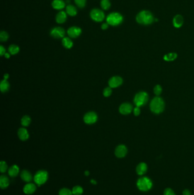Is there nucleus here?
<instances>
[{
  "instance_id": "nucleus-1",
  "label": "nucleus",
  "mask_w": 194,
  "mask_h": 195,
  "mask_svg": "<svg viewBox=\"0 0 194 195\" xmlns=\"http://www.w3.org/2000/svg\"><path fill=\"white\" fill-rule=\"evenodd\" d=\"M136 21L138 24L148 25L153 23L154 18L150 12L147 10H143L137 14Z\"/></svg>"
},
{
  "instance_id": "nucleus-2",
  "label": "nucleus",
  "mask_w": 194,
  "mask_h": 195,
  "mask_svg": "<svg viewBox=\"0 0 194 195\" xmlns=\"http://www.w3.org/2000/svg\"><path fill=\"white\" fill-rule=\"evenodd\" d=\"M150 110L155 114H159L162 112L165 108V103L164 100L160 97H155L151 102L150 105Z\"/></svg>"
},
{
  "instance_id": "nucleus-3",
  "label": "nucleus",
  "mask_w": 194,
  "mask_h": 195,
  "mask_svg": "<svg viewBox=\"0 0 194 195\" xmlns=\"http://www.w3.org/2000/svg\"><path fill=\"white\" fill-rule=\"evenodd\" d=\"M48 179V173L45 170H39L35 173L34 181L38 187L47 182Z\"/></svg>"
},
{
  "instance_id": "nucleus-4",
  "label": "nucleus",
  "mask_w": 194,
  "mask_h": 195,
  "mask_svg": "<svg viewBox=\"0 0 194 195\" xmlns=\"http://www.w3.org/2000/svg\"><path fill=\"white\" fill-rule=\"evenodd\" d=\"M153 183L148 177H142L140 178L137 182L138 188L142 191H147L152 188Z\"/></svg>"
},
{
  "instance_id": "nucleus-5",
  "label": "nucleus",
  "mask_w": 194,
  "mask_h": 195,
  "mask_svg": "<svg viewBox=\"0 0 194 195\" xmlns=\"http://www.w3.org/2000/svg\"><path fill=\"white\" fill-rule=\"evenodd\" d=\"M123 21V16L118 13H112L110 14L106 18L108 24L112 26H117L121 24Z\"/></svg>"
},
{
  "instance_id": "nucleus-6",
  "label": "nucleus",
  "mask_w": 194,
  "mask_h": 195,
  "mask_svg": "<svg viewBox=\"0 0 194 195\" xmlns=\"http://www.w3.org/2000/svg\"><path fill=\"white\" fill-rule=\"evenodd\" d=\"M148 101V95L146 92H140L135 95L134 102L137 107H141L146 104Z\"/></svg>"
},
{
  "instance_id": "nucleus-7",
  "label": "nucleus",
  "mask_w": 194,
  "mask_h": 195,
  "mask_svg": "<svg viewBox=\"0 0 194 195\" xmlns=\"http://www.w3.org/2000/svg\"><path fill=\"white\" fill-rule=\"evenodd\" d=\"M91 17L96 22H101L104 19L105 15L101 10L94 9L91 12Z\"/></svg>"
},
{
  "instance_id": "nucleus-8",
  "label": "nucleus",
  "mask_w": 194,
  "mask_h": 195,
  "mask_svg": "<svg viewBox=\"0 0 194 195\" xmlns=\"http://www.w3.org/2000/svg\"><path fill=\"white\" fill-rule=\"evenodd\" d=\"M97 120V114L94 112H89L85 115L84 121L85 123L88 124L94 123Z\"/></svg>"
},
{
  "instance_id": "nucleus-9",
  "label": "nucleus",
  "mask_w": 194,
  "mask_h": 195,
  "mask_svg": "<svg viewBox=\"0 0 194 195\" xmlns=\"http://www.w3.org/2000/svg\"><path fill=\"white\" fill-rule=\"evenodd\" d=\"M65 30L62 28H55L51 31V35L55 38H61L65 36Z\"/></svg>"
},
{
  "instance_id": "nucleus-10",
  "label": "nucleus",
  "mask_w": 194,
  "mask_h": 195,
  "mask_svg": "<svg viewBox=\"0 0 194 195\" xmlns=\"http://www.w3.org/2000/svg\"><path fill=\"white\" fill-rule=\"evenodd\" d=\"M109 85L111 88H116L120 86L123 83V79L121 77H113L111 78L109 81Z\"/></svg>"
},
{
  "instance_id": "nucleus-11",
  "label": "nucleus",
  "mask_w": 194,
  "mask_h": 195,
  "mask_svg": "<svg viewBox=\"0 0 194 195\" xmlns=\"http://www.w3.org/2000/svg\"><path fill=\"white\" fill-rule=\"evenodd\" d=\"M127 152L128 150L125 146L120 145L116 148L115 155L118 158H123L126 156Z\"/></svg>"
},
{
  "instance_id": "nucleus-12",
  "label": "nucleus",
  "mask_w": 194,
  "mask_h": 195,
  "mask_svg": "<svg viewBox=\"0 0 194 195\" xmlns=\"http://www.w3.org/2000/svg\"><path fill=\"white\" fill-rule=\"evenodd\" d=\"M36 189V186L35 184L28 183L24 186V192L26 195H31L34 194Z\"/></svg>"
},
{
  "instance_id": "nucleus-13",
  "label": "nucleus",
  "mask_w": 194,
  "mask_h": 195,
  "mask_svg": "<svg viewBox=\"0 0 194 195\" xmlns=\"http://www.w3.org/2000/svg\"><path fill=\"white\" fill-rule=\"evenodd\" d=\"M133 110V107L132 105L128 103H125L122 104L119 108L120 112L123 115H128L132 112Z\"/></svg>"
},
{
  "instance_id": "nucleus-14",
  "label": "nucleus",
  "mask_w": 194,
  "mask_h": 195,
  "mask_svg": "<svg viewBox=\"0 0 194 195\" xmlns=\"http://www.w3.org/2000/svg\"><path fill=\"white\" fill-rule=\"evenodd\" d=\"M67 33H68V36H70V37L75 38L80 35V34L82 33V30L79 28L74 26V27H71L68 30Z\"/></svg>"
},
{
  "instance_id": "nucleus-15",
  "label": "nucleus",
  "mask_w": 194,
  "mask_h": 195,
  "mask_svg": "<svg viewBox=\"0 0 194 195\" xmlns=\"http://www.w3.org/2000/svg\"><path fill=\"white\" fill-rule=\"evenodd\" d=\"M21 177L22 180L26 183H30L32 181L33 177L32 174L30 173V172L28 171V170H24L21 172Z\"/></svg>"
},
{
  "instance_id": "nucleus-16",
  "label": "nucleus",
  "mask_w": 194,
  "mask_h": 195,
  "mask_svg": "<svg viewBox=\"0 0 194 195\" xmlns=\"http://www.w3.org/2000/svg\"><path fill=\"white\" fill-rule=\"evenodd\" d=\"M10 184L9 179L5 175H1L0 177V187L1 189H6Z\"/></svg>"
},
{
  "instance_id": "nucleus-17",
  "label": "nucleus",
  "mask_w": 194,
  "mask_h": 195,
  "mask_svg": "<svg viewBox=\"0 0 194 195\" xmlns=\"http://www.w3.org/2000/svg\"><path fill=\"white\" fill-rule=\"evenodd\" d=\"M147 165L145 163H140L136 168V172L138 175H142L147 171Z\"/></svg>"
},
{
  "instance_id": "nucleus-18",
  "label": "nucleus",
  "mask_w": 194,
  "mask_h": 195,
  "mask_svg": "<svg viewBox=\"0 0 194 195\" xmlns=\"http://www.w3.org/2000/svg\"><path fill=\"white\" fill-rule=\"evenodd\" d=\"M184 19L182 16L181 15H176L173 19L174 26L176 28H179L182 26Z\"/></svg>"
},
{
  "instance_id": "nucleus-19",
  "label": "nucleus",
  "mask_w": 194,
  "mask_h": 195,
  "mask_svg": "<svg viewBox=\"0 0 194 195\" xmlns=\"http://www.w3.org/2000/svg\"><path fill=\"white\" fill-rule=\"evenodd\" d=\"M18 135L19 139L23 141L28 140L29 137V135L28 131L24 128H21L19 130L18 132Z\"/></svg>"
},
{
  "instance_id": "nucleus-20",
  "label": "nucleus",
  "mask_w": 194,
  "mask_h": 195,
  "mask_svg": "<svg viewBox=\"0 0 194 195\" xmlns=\"http://www.w3.org/2000/svg\"><path fill=\"white\" fill-rule=\"evenodd\" d=\"M19 172V168L17 165H13L8 170V174L12 177H16Z\"/></svg>"
},
{
  "instance_id": "nucleus-21",
  "label": "nucleus",
  "mask_w": 194,
  "mask_h": 195,
  "mask_svg": "<svg viewBox=\"0 0 194 195\" xmlns=\"http://www.w3.org/2000/svg\"><path fill=\"white\" fill-rule=\"evenodd\" d=\"M53 7L57 10H60L64 8L65 2L62 0H54L52 3Z\"/></svg>"
},
{
  "instance_id": "nucleus-22",
  "label": "nucleus",
  "mask_w": 194,
  "mask_h": 195,
  "mask_svg": "<svg viewBox=\"0 0 194 195\" xmlns=\"http://www.w3.org/2000/svg\"><path fill=\"white\" fill-rule=\"evenodd\" d=\"M67 18V15L65 12H59L56 17V21L58 24L64 23Z\"/></svg>"
},
{
  "instance_id": "nucleus-23",
  "label": "nucleus",
  "mask_w": 194,
  "mask_h": 195,
  "mask_svg": "<svg viewBox=\"0 0 194 195\" xmlns=\"http://www.w3.org/2000/svg\"><path fill=\"white\" fill-rule=\"evenodd\" d=\"M0 88L2 92H6L9 88V83L7 81L6 79H4L1 81L0 84Z\"/></svg>"
},
{
  "instance_id": "nucleus-24",
  "label": "nucleus",
  "mask_w": 194,
  "mask_h": 195,
  "mask_svg": "<svg viewBox=\"0 0 194 195\" xmlns=\"http://www.w3.org/2000/svg\"><path fill=\"white\" fill-rule=\"evenodd\" d=\"M67 13L71 16H74L77 14V10L75 6L72 5H68L66 8Z\"/></svg>"
},
{
  "instance_id": "nucleus-25",
  "label": "nucleus",
  "mask_w": 194,
  "mask_h": 195,
  "mask_svg": "<svg viewBox=\"0 0 194 195\" xmlns=\"http://www.w3.org/2000/svg\"><path fill=\"white\" fill-rule=\"evenodd\" d=\"M73 195H82L83 193V188L80 185H76L72 189Z\"/></svg>"
},
{
  "instance_id": "nucleus-26",
  "label": "nucleus",
  "mask_w": 194,
  "mask_h": 195,
  "mask_svg": "<svg viewBox=\"0 0 194 195\" xmlns=\"http://www.w3.org/2000/svg\"><path fill=\"white\" fill-rule=\"evenodd\" d=\"M63 45L67 49H70L73 46V42L71 40L70 38L65 37L62 40Z\"/></svg>"
},
{
  "instance_id": "nucleus-27",
  "label": "nucleus",
  "mask_w": 194,
  "mask_h": 195,
  "mask_svg": "<svg viewBox=\"0 0 194 195\" xmlns=\"http://www.w3.org/2000/svg\"><path fill=\"white\" fill-rule=\"evenodd\" d=\"M176 57H177V54L176 53H172L168 54L167 55H165L164 59L166 61H172L174 59H176Z\"/></svg>"
},
{
  "instance_id": "nucleus-28",
  "label": "nucleus",
  "mask_w": 194,
  "mask_h": 195,
  "mask_svg": "<svg viewBox=\"0 0 194 195\" xmlns=\"http://www.w3.org/2000/svg\"><path fill=\"white\" fill-rule=\"evenodd\" d=\"M9 53L11 54L14 55L19 52V48L17 45H12L10 46V47H9Z\"/></svg>"
},
{
  "instance_id": "nucleus-29",
  "label": "nucleus",
  "mask_w": 194,
  "mask_h": 195,
  "mask_svg": "<svg viewBox=\"0 0 194 195\" xmlns=\"http://www.w3.org/2000/svg\"><path fill=\"white\" fill-rule=\"evenodd\" d=\"M31 122V119L29 116L25 115L21 119V124L24 126H28Z\"/></svg>"
},
{
  "instance_id": "nucleus-30",
  "label": "nucleus",
  "mask_w": 194,
  "mask_h": 195,
  "mask_svg": "<svg viewBox=\"0 0 194 195\" xmlns=\"http://www.w3.org/2000/svg\"><path fill=\"white\" fill-rule=\"evenodd\" d=\"M101 6L103 9L108 10L111 6V3L109 0H101Z\"/></svg>"
},
{
  "instance_id": "nucleus-31",
  "label": "nucleus",
  "mask_w": 194,
  "mask_h": 195,
  "mask_svg": "<svg viewBox=\"0 0 194 195\" xmlns=\"http://www.w3.org/2000/svg\"><path fill=\"white\" fill-rule=\"evenodd\" d=\"M59 195H73V194L70 189L64 188L59 191Z\"/></svg>"
},
{
  "instance_id": "nucleus-32",
  "label": "nucleus",
  "mask_w": 194,
  "mask_h": 195,
  "mask_svg": "<svg viewBox=\"0 0 194 195\" xmlns=\"http://www.w3.org/2000/svg\"><path fill=\"white\" fill-rule=\"evenodd\" d=\"M7 165L6 164V162L4 161H1L0 162V171L3 173L7 170Z\"/></svg>"
},
{
  "instance_id": "nucleus-33",
  "label": "nucleus",
  "mask_w": 194,
  "mask_h": 195,
  "mask_svg": "<svg viewBox=\"0 0 194 195\" xmlns=\"http://www.w3.org/2000/svg\"><path fill=\"white\" fill-rule=\"evenodd\" d=\"M8 38H9V35L6 32L4 31H2L1 32V33H0V40H1V41H6L7 40Z\"/></svg>"
},
{
  "instance_id": "nucleus-34",
  "label": "nucleus",
  "mask_w": 194,
  "mask_h": 195,
  "mask_svg": "<svg viewBox=\"0 0 194 195\" xmlns=\"http://www.w3.org/2000/svg\"><path fill=\"white\" fill-rule=\"evenodd\" d=\"M162 91V89L160 85H156L154 89V92L155 94L157 96H158L161 94Z\"/></svg>"
},
{
  "instance_id": "nucleus-35",
  "label": "nucleus",
  "mask_w": 194,
  "mask_h": 195,
  "mask_svg": "<svg viewBox=\"0 0 194 195\" xmlns=\"http://www.w3.org/2000/svg\"><path fill=\"white\" fill-rule=\"evenodd\" d=\"M75 2L79 7L83 8L85 5L86 0H75Z\"/></svg>"
},
{
  "instance_id": "nucleus-36",
  "label": "nucleus",
  "mask_w": 194,
  "mask_h": 195,
  "mask_svg": "<svg viewBox=\"0 0 194 195\" xmlns=\"http://www.w3.org/2000/svg\"><path fill=\"white\" fill-rule=\"evenodd\" d=\"M112 94V89H111V87H106V89L104 90V91H103V94H104V96H106V97H108L109 96H110Z\"/></svg>"
},
{
  "instance_id": "nucleus-37",
  "label": "nucleus",
  "mask_w": 194,
  "mask_h": 195,
  "mask_svg": "<svg viewBox=\"0 0 194 195\" xmlns=\"http://www.w3.org/2000/svg\"><path fill=\"white\" fill-rule=\"evenodd\" d=\"M164 195H175V194L171 188H166L164 191Z\"/></svg>"
},
{
  "instance_id": "nucleus-38",
  "label": "nucleus",
  "mask_w": 194,
  "mask_h": 195,
  "mask_svg": "<svg viewBox=\"0 0 194 195\" xmlns=\"http://www.w3.org/2000/svg\"><path fill=\"white\" fill-rule=\"evenodd\" d=\"M133 111H134V114L135 115V116H138L140 114L141 110H140V108L139 107H136L135 108Z\"/></svg>"
},
{
  "instance_id": "nucleus-39",
  "label": "nucleus",
  "mask_w": 194,
  "mask_h": 195,
  "mask_svg": "<svg viewBox=\"0 0 194 195\" xmlns=\"http://www.w3.org/2000/svg\"><path fill=\"white\" fill-rule=\"evenodd\" d=\"M5 54V49L2 46H0V54L1 56H2L4 54Z\"/></svg>"
},
{
  "instance_id": "nucleus-40",
  "label": "nucleus",
  "mask_w": 194,
  "mask_h": 195,
  "mask_svg": "<svg viewBox=\"0 0 194 195\" xmlns=\"http://www.w3.org/2000/svg\"><path fill=\"white\" fill-rule=\"evenodd\" d=\"M183 195H191V192L188 189H185L183 191Z\"/></svg>"
},
{
  "instance_id": "nucleus-41",
  "label": "nucleus",
  "mask_w": 194,
  "mask_h": 195,
  "mask_svg": "<svg viewBox=\"0 0 194 195\" xmlns=\"http://www.w3.org/2000/svg\"><path fill=\"white\" fill-rule=\"evenodd\" d=\"M108 24H106V23L103 24L101 26V28H102V29L103 30L106 29L108 28Z\"/></svg>"
},
{
  "instance_id": "nucleus-42",
  "label": "nucleus",
  "mask_w": 194,
  "mask_h": 195,
  "mask_svg": "<svg viewBox=\"0 0 194 195\" xmlns=\"http://www.w3.org/2000/svg\"><path fill=\"white\" fill-rule=\"evenodd\" d=\"M5 57L6 58H10V54L9 53H5Z\"/></svg>"
},
{
  "instance_id": "nucleus-43",
  "label": "nucleus",
  "mask_w": 194,
  "mask_h": 195,
  "mask_svg": "<svg viewBox=\"0 0 194 195\" xmlns=\"http://www.w3.org/2000/svg\"><path fill=\"white\" fill-rule=\"evenodd\" d=\"M91 183L94 184H96V181H95V180L92 179V180H91Z\"/></svg>"
},
{
  "instance_id": "nucleus-44",
  "label": "nucleus",
  "mask_w": 194,
  "mask_h": 195,
  "mask_svg": "<svg viewBox=\"0 0 194 195\" xmlns=\"http://www.w3.org/2000/svg\"><path fill=\"white\" fill-rule=\"evenodd\" d=\"M8 77H9V75L8 74H5L4 75V79H6L7 80V79L8 78Z\"/></svg>"
},
{
  "instance_id": "nucleus-45",
  "label": "nucleus",
  "mask_w": 194,
  "mask_h": 195,
  "mask_svg": "<svg viewBox=\"0 0 194 195\" xmlns=\"http://www.w3.org/2000/svg\"><path fill=\"white\" fill-rule=\"evenodd\" d=\"M89 175V172L87 171L85 172V176H88Z\"/></svg>"
}]
</instances>
